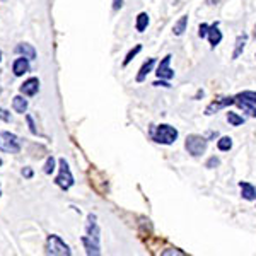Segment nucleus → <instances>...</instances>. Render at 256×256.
I'll return each mask as SVG.
<instances>
[{
  "label": "nucleus",
  "mask_w": 256,
  "mask_h": 256,
  "mask_svg": "<svg viewBox=\"0 0 256 256\" xmlns=\"http://www.w3.org/2000/svg\"><path fill=\"white\" fill-rule=\"evenodd\" d=\"M227 122H229L230 126H239V125H242L246 120L242 118V116H239L238 113H232V111H229V113H227Z\"/></svg>",
  "instance_id": "21"
},
{
  "label": "nucleus",
  "mask_w": 256,
  "mask_h": 256,
  "mask_svg": "<svg viewBox=\"0 0 256 256\" xmlns=\"http://www.w3.org/2000/svg\"><path fill=\"white\" fill-rule=\"evenodd\" d=\"M0 166H2V159H0Z\"/></svg>",
  "instance_id": "33"
},
{
  "label": "nucleus",
  "mask_w": 256,
  "mask_h": 256,
  "mask_svg": "<svg viewBox=\"0 0 256 256\" xmlns=\"http://www.w3.org/2000/svg\"><path fill=\"white\" fill-rule=\"evenodd\" d=\"M239 188H241V196L248 202L256 200V186L248 181H239Z\"/></svg>",
  "instance_id": "13"
},
{
  "label": "nucleus",
  "mask_w": 256,
  "mask_h": 256,
  "mask_svg": "<svg viewBox=\"0 0 256 256\" xmlns=\"http://www.w3.org/2000/svg\"><path fill=\"white\" fill-rule=\"evenodd\" d=\"M58 166H60V172H58V176L55 178V183H56V186H60L64 192H67V190H70L74 186V176H72V171H70V168H68V162L65 160L64 158L58 159Z\"/></svg>",
  "instance_id": "6"
},
{
  "label": "nucleus",
  "mask_w": 256,
  "mask_h": 256,
  "mask_svg": "<svg viewBox=\"0 0 256 256\" xmlns=\"http://www.w3.org/2000/svg\"><path fill=\"white\" fill-rule=\"evenodd\" d=\"M0 150L6 154H19L20 140L18 135L10 132H0Z\"/></svg>",
  "instance_id": "7"
},
{
  "label": "nucleus",
  "mask_w": 256,
  "mask_h": 256,
  "mask_svg": "<svg viewBox=\"0 0 256 256\" xmlns=\"http://www.w3.org/2000/svg\"><path fill=\"white\" fill-rule=\"evenodd\" d=\"M207 40L210 43V48H216L217 44H220L222 41V32L218 30V22H214L208 26V31H207Z\"/></svg>",
  "instance_id": "12"
},
{
  "label": "nucleus",
  "mask_w": 256,
  "mask_h": 256,
  "mask_svg": "<svg viewBox=\"0 0 256 256\" xmlns=\"http://www.w3.org/2000/svg\"><path fill=\"white\" fill-rule=\"evenodd\" d=\"M0 62H2V52H0Z\"/></svg>",
  "instance_id": "32"
},
{
  "label": "nucleus",
  "mask_w": 256,
  "mask_h": 256,
  "mask_svg": "<svg viewBox=\"0 0 256 256\" xmlns=\"http://www.w3.org/2000/svg\"><path fill=\"white\" fill-rule=\"evenodd\" d=\"M152 86H158V88H159V86H162V88H171V84H169L168 80H162V79L156 80V82H154V84H152Z\"/></svg>",
  "instance_id": "29"
},
{
  "label": "nucleus",
  "mask_w": 256,
  "mask_h": 256,
  "mask_svg": "<svg viewBox=\"0 0 256 256\" xmlns=\"http://www.w3.org/2000/svg\"><path fill=\"white\" fill-rule=\"evenodd\" d=\"M0 92H2V88H0Z\"/></svg>",
  "instance_id": "35"
},
{
  "label": "nucleus",
  "mask_w": 256,
  "mask_h": 256,
  "mask_svg": "<svg viewBox=\"0 0 256 256\" xmlns=\"http://www.w3.org/2000/svg\"><path fill=\"white\" fill-rule=\"evenodd\" d=\"M148 22H150V19H148V14L147 12H140V14L137 16V22H135V30H137L138 32H144L147 30Z\"/></svg>",
  "instance_id": "19"
},
{
  "label": "nucleus",
  "mask_w": 256,
  "mask_h": 256,
  "mask_svg": "<svg viewBox=\"0 0 256 256\" xmlns=\"http://www.w3.org/2000/svg\"><path fill=\"white\" fill-rule=\"evenodd\" d=\"M22 176H24V178H28V180H30V178H32L31 168H24V169H22Z\"/></svg>",
  "instance_id": "31"
},
{
  "label": "nucleus",
  "mask_w": 256,
  "mask_h": 256,
  "mask_svg": "<svg viewBox=\"0 0 256 256\" xmlns=\"http://www.w3.org/2000/svg\"><path fill=\"white\" fill-rule=\"evenodd\" d=\"M82 244L89 256L101 254V229L98 226V218L94 214H89L88 226H86V236H82Z\"/></svg>",
  "instance_id": "1"
},
{
  "label": "nucleus",
  "mask_w": 256,
  "mask_h": 256,
  "mask_svg": "<svg viewBox=\"0 0 256 256\" xmlns=\"http://www.w3.org/2000/svg\"><path fill=\"white\" fill-rule=\"evenodd\" d=\"M0 195H2V190H0Z\"/></svg>",
  "instance_id": "34"
},
{
  "label": "nucleus",
  "mask_w": 256,
  "mask_h": 256,
  "mask_svg": "<svg viewBox=\"0 0 256 256\" xmlns=\"http://www.w3.org/2000/svg\"><path fill=\"white\" fill-rule=\"evenodd\" d=\"M4 2H6V0H4Z\"/></svg>",
  "instance_id": "36"
},
{
  "label": "nucleus",
  "mask_w": 256,
  "mask_h": 256,
  "mask_svg": "<svg viewBox=\"0 0 256 256\" xmlns=\"http://www.w3.org/2000/svg\"><path fill=\"white\" fill-rule=\"evenodd\" d=\"M186 28H188V16H181L178 19V22H174V26H172V32H174V36H183Z\"/></svg>",
  "instance_id": "18"
},
{
  "label": "nucleus",
  "mask_w": 256,
  "mask_h": 256,
  "mask_svg": "<svg viewBox=\"0 0 256 256\" xmlns=\"http://www.w3.org/2000/svg\"><path fill=\"white\" fill-rule=\"evenodd\" d=\"M218 164H220V160H218L217 158H210V159H208V162L205 164V166H207V168H217Z\"/></svg>",
  "instance_id": "28"
},
{
  "label": "nucleus",
  "mask_w": 256,
  "mask_h": 256,
  "mask_svg": "<svg viewBox=\"0 0 256 256\" xmlns=\"http://www.w3.org/2000/svg\"><path fill=\"white\" fill-rule=\"evenodd\" d=\"M154 65H156V58H148L147 62H144V65L140 67L137 77H135V80H137V82H144V80H146L148 74L154 70Z\"/></svg>",
  "instance_id": "14"
},
{
  "label": "nucleus",
  "mask_w": 256,
  "mask_h": 256,
  "mask_svg": "<svg viewBox=\"0 0 256 256\" xmlns=\"http://www.w3.org/2000/svg\"><path fill=\"white\" fill-rule=\"evenodd\" d=\"M16 53L20 56H26V58H30V60H34L36 58V50L31 46V44H28V43H20L16 46Z\"/></svg>",
  "instance_id": "16"
},
{
  "label": "nucleus",
  "mask_w": 256,
  "mask_h": 256,
  "mask_svg": "<svg viewBox=\"0 0 256 256\" xmlns=\"http://www.w3.org/2000/svg\"><path fill=\"white\" fill-rule=\"evenodd\" d=\"M123 7V0H113V10H120Z\"/></svg>",
  "instance_id": "30"
},
{
  "label": "nucleus",
  "mask_w": 256,
  "mask_h": 256,
  "mask_svg": "<svg viewBox=\"0 0 256 256\" xmlns=\"http://www.w3.org/2000/svg\"><path fill=\"white\" fill-rule=\"evenodd\" d=\"M254 56H256V55H254Z\"/></svg>",
  "instance_id": "37"
},
{
  "label": "nucleus",
  "mask_w": 256,
  "mask_h": 256,
  "mask_svg": "<svg viewBox=\"0 0 256 256\" xmlns=\"http://www.w3.org/2000/svg\"><path fill=\"white\" fill-rule=\"evenodd\" d=\"M171 60H172V55L169 53V55L164 56L162 60H160V64L158 65V70H156V76L159 77V79L162 80H171L172 77H174V70H171Z\"/></svg>",
  "instance_id": "9"
},
{
  "label": "nucleus",
  "mask_w": 256,
  "mask_h": 256,
  "mask_svg": "<svg viewBox=\"0 0 256 256\" xmlns=\"http://www.w3.org/2000/svg\"><path fill=\"white\" fill-rule=\"evenodd\" d=\"M207 31H208V24L202 22L200 26H198V36H200L202 40L207 38Z\"/></svg>",
  "instance_id": "24"
},
{
  "label": "nucleus",
  "mask_w": 256,
  "mask_h": 256,
  "mask_svg": "<svg viewBox=\"0 0 256 256\" xmlns=\"http://www.w3.org/2000/svg\"><path fill=\"white\" fill-rule=\"evenodd\" d=\"M12 120V116H10V113L7 111L6 108H0V122H6V123H9Z\"/></svg>",
  "instance_id": "25"
},
{
  "label": "nucleus",
  "mask_w": 256,
  "mask_h": 256,
  "mask_svg": "<svg viewBox=\"0 0 256 256\" xmlns=\"http://www.w3.org/2000/svg\"><path fill=\"white\" fill-rule=\"evenodd\" d=\"M246 43H248V34L246 32H241V34L236 38V46H234V52H232V60H238L239 56L242 55L246 48Z\"/></svg>",
  "instance_id": "15"
},
{
  "label": "nucleus",
  "mask_w": 256,
  "mask_h": 256,
  "mask_svg": "<svg viewBox=\"0 0 256 256\" xmlns=\"http://www.w3.org/2000/svg\"><path fill=\"white\" fill-rule=\"evenodd\" d=\"M46 253L53 256H70L72 251H70L68 244H65V241L60 236L50 234L46 239Z\"/></svg>",
  "instance_id": "5"
},
{
  "label": "nucleus",
  "mask_w": 256,
  "mask_h": 256,
  "mask_svg": "<svg viewBox=\"0 0 256 256\" xmlns=\"http://www.w3.org/2000/svg\"><path fill=\"white\" fill-rule=\"evenodd\" d=\"M142 52V44H135V48H132L130 52L126 53V56H125V60H123V67H126L128 64H130L132 60L135 58V56L138 55V53Z\"/></svg>",
  "instance_id": "22"
},
{
  "label": "nucleus",
  "mask_w": 256,
  "mask_h": 256,
  "mask_svg": "<svg viewBox=\"0 0 256 256\" xmlns=\"http://www.w3.org/2000/svg\"><path fill=\"white\" fill-rule=\"evenodd\" d=\"M12 110L19 114H24L28 111V99H24L22 96H16L12 99Z\"/></svg>",
  "instance_id": "17"
},
{
  "label": "nucleus",
  "mask_w": 256,
  "mask_h": 256,
  "mask_svg": "<svg viewBox=\"0 0 256 256\" xmlns=\"http://www.w3.org/2000/svg\"><path fill=\"white\" fill-rule=\"evenodd\" d=\"M234 104V96H220L216 101H212L210 104L205 108V116H212V114L218 113L220 110L227 108V106Z\"/></svg>",
  "instance_id": "8"
},
{
  "label": "nucleus",
  "mask_w": 256,
  "mask_h": 256,
  "mask_svg": "<svg viewBox=\"0 0 256 256\" xmlns=\"http://www.w3.org/2000/svg\"><path fill=\"white\" fill-rule=\"evenodd\" d=\"M217 148L222 152H229L232 148V138L230 137H222L217 140Z\"/></svg>",
  "instance_id": "20"
},
{
  "label": "nucleus",
  "mask_w": 256,
  "mask_h": 256,
  "mask_svg": "<svg viewBox=\"0 0 256 256\" xmlns=\"http://www.w3.org/2000/svg\"><path fill=\"white\" fill-rule=\"evenodd\" d=\"M26 122H28V125H30L31 134H32V135H38V130H36V125H34V122H32V118L30 116V114H26Z\"/></svg>",
  "instance_id": "26"
},
{
  "label": "nucleus",
  "mask_w": 256,
  "mask_h": 256,
  "mask_svg": "<svg viewBox=\"0 0 256 256\" xmlns=\"http://www.w3.org/2000/svg\"><path fill=\"white\" fill-rule=\"evenodd\" d=\"M207 147H208V140L202 135H188L186 140H184V148L188 150V154H192L193 158H200L202 154L207 152Z\"/></svg>",
  "instance_id": "4"
},
{
  "label": "nucleus",
  "mask_w": 256,
  "mask_h": 256,
  "mask_svg": "<svg viewBox=\"0 0 256 256\" xmlns=\"http://www.w3.org/2000/svg\"><path fill=\"white\" fill-rule=\"evenodd\" d=\"M30 58H26V56H19V58H16L12 62V72H14L16 77H20L24 76V74L30 72Z\"/></svg>",
  "instance_id": "11"
},
{
  "label": "nucleus",
  "mask_w": 256,
  "mask_h": 256,
  "mask_svg": "<svg viewBox=\"0 0 256 256\" xmlns=\"http://www.w3.org/2000/svg\"><path fill=\"white\" fill-rule=\"evenodd\" d=\"M178 130L174 126L168 125V123H162V125H158L154 128H150V137L156 144H162V146H171V144L176 142L178 138Z\"/></svg>",
  "instance_id": "2"
},
{
  "label": "nucleus",
  "mask_w": 256,
  "mask_h": 256,
  "mask_svg": "<svg viewBox=\"0 0 256 256\" xmlns=\"http://www.w3.org/2000/svg\"><path fill=\"white\" fill-rule=\"evenodd\" d=\"M19 90H20V94H24L26 98L36 96V94H38V90H40V80L36 79V77H31V79L22 82V86L19 88Z\"/></svg>",
  "instance_id": "10"
},
{
  "label": "nucleus",
  "mask_w": 256,
  "mask_h": 256,
  "mask_svg": "<svg viewBox=\"0 0 256 256\" xmlns=\"http://www.w3.org/2000/svg\"><path fill=\"white\" fill-rule=\"evenodd\" d=\"M160 254H162V256H168V254H181V256H183L186 253H184V251H181V250H178V248H171L169 251H162Z\"/></svg>",
  "instance_id": "27"
},
{
  "label": "nucleus",
  "mask_w": 256,
  "mask_h": 256,
  "mask_svg": "<svg viewBox=\"0 0 256 256\" xmlns=\"http://www.w3.org/2000/svg\"><path fill=\"white\" fill-rule=\"evenodd\" d=\"M53 171H55V159L48 158L46 164H44V168H43V172H44V174H52Z\"/></svg>",
  "instance_id": "23"
},
{
  "label": "nucleus",
  "mask_w": 256,
  "mask_h": 256,
  "mask_svg": "<svg viewBox=\"0 0 256 256\" xmlns=\"http://www.w3.org/2000/svg\"><path fill=\"white\" fill-rule=\"evenodd\" d=\"M234 104L248 116L256 118V90H242L234 96Z\"/></svg>",
  "instance_id": "3"
}]
</instances>
